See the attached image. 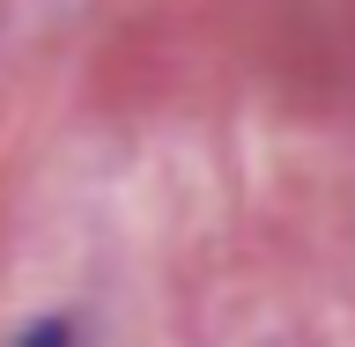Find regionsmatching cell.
Here are the masks:
<instances>
[{"label": "cell", "instance_id": "obj_1", "mask_svg": "<svg viewBox=\"0 0 355 347\" xmlns=\"http://www.w3.org/2000/svg\"><path fill=\"white\" fill-rule=\"evenodd\" d=\"M22 347H74V332L67 326H37V332H22Z\"/></svg>", "mask_w": 355, "mask_h": 347}]
</instances>
